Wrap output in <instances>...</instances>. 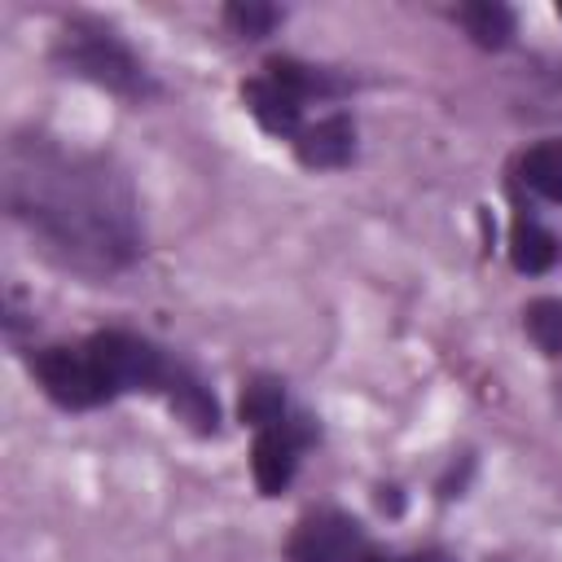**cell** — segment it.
Here are the masks:
<instances>
[{"mask_svg":"<svg viewBox=\"0 0 562 562\" xmlns=\"http://www.w3.org/2000/svg\"><path fill=\"white\" fill-rule=\"evenodd\" d=\"M369 562H448V558H443L439 549H422V553H400V558H378V553H373Z\"/></svg>","mask_w":562,"mask_h":562,"instance_id":"obj_15","label":"cell"},{"mask_svg":"<svg viewBox=\"0 0 562 562\" xmlns=\"http://www.w3.org/2000/svg\"><path fill=\"white\" fill-rule=\"evenodd\" d=\"M224 22H228L241 40H263V35L281 22V9H277V4L246 0V4H228V9H224Z\"/></svg>","mask_w":562,"mask_h":562,"instance_id":"obj_14","label":"cell"},{"mask_svg":"<svg viewBox=\"0 0 562 562\" xmlns=\"http://www.w3.org/2000/svg\"><path fill=\"white\" fill-rule=\"evenodd\" d=\"M518 180L544 198V202H562V140H540L531 149H522L518 158Z\"/></svg>","mask_w":562,"mask_h":562,"instance_id":"obj_9","label":"cell"},{"mask_svg":"<svg viewBox=\"0 0 562 562\" xmlns=\"http://www.w3.org/2000/svg\"><path fill=\"white\" fill-rule=\"evenodd\" d=\"M509 259L518 272H544L558 263V237L544 224H536L531 215H518L514 233H509Z\"/></svg>","mask_w":562,"mask_h":562,"instance_id":"obj_10","label":"cell"},{"mask_svg":"<svg viewBox=\"0 0 562 562\" xmlns=\"http://www.w3.org/2000/svg\"><path fill=\"white\" fill-rule=\"evenodd\" d=\"M57 66H66L70 75L114 92V97H127V101H145L154 92V79L149 70L140 66V57L101 22H70L61 35H57V48H53Z\"/></svg>","mask_w":562,"mask_h":562,"instance_id":"obj_2","label":"cell"},{"mask_svg":"<svg viewBox=\"0 0 562 562\" xmlns=\"http://www.w3.org/2000/svg\"><path fill=\"white\" fill-rule=\"evenodd\" d=\"M31 373L40 382V391L70 408V413H88L114 400L105 373L97 369V360L88 356V347H44L31 356Z\"/></svg>","mask_w":562,"mask_h":562,"instance_id":"obj_3","label":"cell"},{"mask_svg":"<svg viewBox=\"0 0 562 562\" xmlns=\"http://www.w3.org/2000/svg\"><path fill=\"white\" fill-rule=\"evenodd\" d=\"M457 22L465 26V35H470L479 48H505L509 35H514V13H509L501 0L461 4V9H457Z\"/></svg>","mask_w":562,"mask_h":562,"instance_id":"obj_11","label":"cell"},{"mask_svg":"<svg viewBox=\"0 0 562 562\" xmlns=\"http://www.w3.org/2000/svg\"><path fill=\"white\" fill-rule=\"evenodd\" d=\"M0 193L4 211L40 250L79 277H114L145 250L136 189L127 171L97 149L44 132L9 136Z\"/></svg>","mask_w":562,"mask_h":562,"instance_id":"obj_1","label":"cell"},{"mask_svg":"<svg viewBox=\"0 0 562 562\" xmlns=\"http://www.w3.org/2000/svg\"><path fill=\"white\" fill-rule=\"evenodd\" d=\"M294 154L303 167L312 171H334V167H347L351 154H356V127L347 114H325L316 123H307L299 136H294Z\"/></svg>","mask_w":562,"mask_h":562,"instance_id":"obj_7","label":"cell"},{"mask_svg":"<svg viewBox=\"0 0 562 562\" xmlns=\"http://www.w3.org/2000/svg\"><path fill=\"white\" fill-rule=\"evenodd\" d=\"M241 101H246V110L259 119V127L272 132V136H290V140H294V136L307 127V123H303V101H299L285 83H277L268 70L241 83Z\"/></svg>","mask_w":562,"mask_h":562,"instance_id":"obj_6","label":"cell"},{"mask_svg":"<svg viewBox=\"0 0 562 562\" xmlns=\"http://www.w3.org/2000/svg\"><path fill=\"white\" fill-rule=\"evenodd\" d=\"M522 325L544 356H562V299H531L522 307Z\"/></svg>","mask_w":562,"mask_h":562,"instance_id":"obj_12","label":"cell"},{"mask_svg":"<svg viewBox=\"0 0 562 562\" xmlns=\"http://www.w3.org/2000/svg\"><path fill=\"white\" fill-rule=\"evenodd\" d=\"M312 439H316V426L303 413H285L281 422H272V426H263L255 435L250 470H255V483H259L263 496H277V492L290 487V479L299 470V457H303V448Z\"/></svg>","mask_w":562,"mask_h":562,"instance_id":"obj_5","label":"cell"},{"mask_svg":"<svg viewBox=\"0 0 562 562\" xmlns=\"http://www.w3.org/2000/svg\"><path fill=\"white\" fill-rule=\"evenodd\" d=\"M369 558L373 549L364 540V527L338 509L307 514L285 544V562H369Z\"/></svg>","mask_w":562,"mask_h":562,"instance_id":"obj_4","label":"cell"},{"mask_svg":"<svg viewBox=\"0 0 562 562\" xmlns=\"http://www.w3.org/2000/svg\"><path fill=\"white\" fill-rule=\"evenodd\" d=\"M285 417V391L277 378H255L246 391H241V422H250L255 430L272 426Z\"/></svg>","mask_w":562,"mask_h":562,"instance_id":"obj_13","label":"cell"},{"mask_svg":"<svg viewBox=\"0 0 562 562\" xmlns=\"http://www.w3.org/2000/svg\"><path fill=\"white\" fill-rule=\"evenodd\" d=\"M558 18H562V4H558Z\"/></svg>","mask_w":562,"mask_h":562,"instance_id":"obj_16","label":"cell"},{"mask_svg":"<svg viewBox=\"0 0 562 562\" xmlns=\"http://www.w3.org/2000/svg\"><path fill=\"white\" fill-rule=\"evenodd\" d=\"M277 83H285L303 105L316 97V101H329V97H342L347 92V79H338L334 70H325V66H307V61H299V57H272L268 66H263Z\"/></svg>","mask_w":562,"mask_h":562,"instance_id":"obj_8","label":"cell"}]
</instances>
